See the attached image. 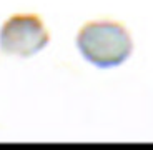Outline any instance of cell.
Returning a JSON list of instances; mask_svg holds the SVG:
<instances>
[{"label": "cell", "mask_w": 153, "mask_h": 150, "mask_svg": "<svg viewBox=\"0 0 153 150\" xmlns=\"http://www.w3.org/2000/svg\"><path fill=\"white\" fill-rule=\"evenodd\" d=\"M48 32L35 13H17L0 28V50L8 55L30 57L48 43Z\"/></svg>", "instance_id": "cell-2"}, {"label": "cell", "mask_w": 153, "mask_h": 150, "mask_svg": "<svg viewBox=\"0 0 153 150\" xmlns=\"http://www.w3.org/2000/svg\"><path fill=\"white\" fill-rule=\"evenodd\" d=\"M76 47L85 60L100 69H110L130 57L133 42L122 23L113 20H93L80 28Z\"/></svg>", "instance_id": "cell-1"}]
</instances>
